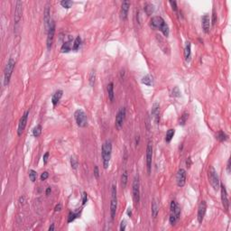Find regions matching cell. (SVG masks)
Returning a JSON list of instances; mask_svg holds the SVG:
<instances>
[{"instance_id": "681fc988", "label": "cell", "mask_w": 231, "mask_h": 231, "mask_svg": "<svg viewBox=\"0 0 231 231\" xmlns=\"http://www.w3.org/2000/svg\"><path fill=\"white\" fill-rule=\"evenodd\" d=\"M19 202H20V204H24V202H25V197L24 196H21L19 198Z\"/></svg>"}, {"instance_id": "83f0119b", "label": "cell", "mask_w": 231, "mask_h": 231, "mask_svg": "<svg viewBox=\"0 0 231 231\" xmlns=\"http://www.w3.org/2000/svg\"><path fill=\"white\" fill-rule=\"evenodd\" d=\"M127 181H128V174H127V170H124L123 172H122V175H121V184H122V187L123 188H125L127 184Z\"/></svg>"}, {"instance_id": "4316f807", "label": "cell", "mask_w": 231, "mask_h": 231, "mask_svg": "<svg viewBox=\"0 0 231 231\" xmlns=\"http://www.w3.org/2000/svg\"><path fill=\"white\" fill-rule=\"evenodd\" d=\"M141 82L145 84L146 86H152V84H153V78H152L151 75H145V77L142 78V81Z\"/></svg>"}, {"instance_id": "bcb514c9", "label": "cell", "mask_w": 231, "mask_h": 231, "mask_svg": "<svg viewBox=\"0 0 231 231\" xmlns=\"http://www.w3.org/2000/svg\"><path fill=\"white\" fill-rule=\"evenodd\" d=\"M88 201V194L86 192H84L83 193V199H82V204L83 205H85V204L87 203Z\"/></svg>"}, {"instance_id": "db71d44e", "label": "cell", "mask_w": 231, "mask_h": 231, "mask_svg": "<svg viewBox=\"0 0 231 231\" xmlns=\"http://www.w3.org/2000/svg\"><path fill=\"white\" fill-rule=\"evenodd\" d=\"M127 215L129 217L132 216V211H131V209H128V211H127Z\"/></svg>"}, {"instance_id": "484cf974", "label": "cell", "mask_w": 231, "mask_h": 231, "mask_svg": "<svg viewBox=\"0 0 231 231\" xmlns=\"http://www.w3.org/2000/svg\"><path fill=\"white\" fill-rule=\"evenodd\" d=\"M152 216H153L154 218H156L157 217V215H158V211H159V206H158V204H157L156 201H153V202H152Z\"/></svg>"}, {"instance_id": "f907efd6", "label": "cell", "mask_w": 231, "mask_h": 231, "mask_svg": "<svg viewBox=\"0 0 231 231\" xmlns=\"http://www.w3.org/2000/svg\"><path fill=\"white\" fill-rule=\"evenodd\" d=\"M51 192V187H48V188H47L46 191H45V194H46L47 196H48V195H49V194H50Z\"/></svg>"}, {"instance_id": "d590c367", "label": "cell", "mask_w": 231, "mask_h": 231, "mask_svg": "<svg viewBox=\"0 0 231 231\" xmlns=\"http://www.w3.org/2000/svg\"><path fill=\"white\" fill-rule=\"evenodd\" d=\"M71 166L73 170H76L78 166H79V162H78V159L76 158L75 156H71Z\"/></svg>"}, {"instance_id": "f1b7e54d", "label": "cell", "mask_w": 231, "mask_h": 231, "mask_svg": "<svg viewBox=\"0 0 231 231\" xmlns=\"http://www.w3.org/2000/svg\"><path fill=\"white\" fill-rule=\"evenodd\" d=\"M175 135V130L174 129H169L166 132V135H165V141L167 143H170L172 141V139L173 138V136Z\"/></svg>"}, {"instance_id": "d6986e66", "label": "cell", "mask_w": 231, "mask_h": 231, "mask_svg": "<svg viewBox=\"0 0 231 231\" xmlns=\"http://www.w3.org/2000/svg\"><path fill=\"white\" fill-rule=\"evenodd\" d=\"M151 115L155 121V123L158 124L160 120V105L158 103H154V105L152 106Z\"/></svg>"}, {"instance_id": "f5cc1de1", "label": "cell", "mask_w": 231, "mask_h": 231, "mask_svg": "<svg viewBox=\"0 0 231 231\" xmlns=\"http://www.w3.org/2000/svg\"><path fill=\"white\" fill-rule=\"evenodd\" d=\"M52 230H54V224H51L49 228V231H52Z\"/></svg>"}, {"instance_id": "836d02e7", "label": "cell", "mask_w": 231, "mask_h": 231, "mask_svg": "<svg viewBox=\"0 0 231 231\" xmlns=\"http://www.w3.org/2000/svg\"><path fill=\"white\" fill-rule=\"evenodd\" d=\"M80 212H71L69 214V218H68V222L71 223L73 220H75L78 217H80Z\"/></svg>"}, {"instance_id": "f35d334b", "label": "cell", "mask_w": 231, "mask_h": 231, "mask_svg": "<svg viewBox=\"0 0 231 231\" xmlns=\"http://www.w3.org/2000/svg\"><path fill=\"white\" fill-rule=\"evenodd\" d=\"M172 96L174 97V98L181 97V90H179V88H178V87H174V88H173V90L172 91Z\"/></svg>"}, {"instance_id": "11a10c76", "label": "cell", "mask_w": 231, "mask_h": 231, "mask_svg": "<svg viewBox=\"0 0 231 231\" xmlns=\"http://www.w3.org/2000/svg\"><path fill=\"white\" fill-rule=\"evenodd\" d=\"M139 140H140V137H139V136H136V140H135V142H136V145H138V144H139Z\"/></svg>"}, {"instance_id": "60d3db41", "label": "cell", "mask_w": 231, "mask_h": 231, "mask_svg": "<svg viewBox=\"0 0 231 231\" xmlns=\"http://www.w3.org/2000/svg\"><path fill=\"white\" fill-rule=\"evenodd\" d=\"M48 177H49V173L48 172H44L43 173L41 174V181H45L48 179Z\"/></svg>"}, {"instance_id": "c3c4849f", "label": "cell", "mask_w": 231, "mask_h": 231, "mask_svg": "<svg viewBox=\"0 0 231 231\" xmlns=\"http://www.w3.org/2000/svg\"><path fill=\"white\" fill-rule=\"evenodd\" d=\"M186 165H187L188 168L191 167V157L187 158V160H186Z\"/></svg>"}, {"instance_id": "9a60e30c", "label": "cell", "mask_w": 231, "mask_h": 231, "mask_svg": "<svg viewBox=\"0 0 231 231\" xmlns=\"http://www.w3.org/2000/svg\"><path fill=\"white\" fill-rule=\"evenodd\" d=\"M206 211H207V203L205 201H201L199 205V208H198V221L199 223H202L203 219H204V217H205V214H206Z\"/></svg>"}, {"instance_id": "1f68e13d", "label": "cell", "mask_w": 231, "mask_h": 231, "mask_svg": "<svg viewBox=\"0 0 231 231\" xmlns=\"http://www.w3.org/2000/svg\"><path fill=\"white\" fill-rule=\"evenodd\" d=\"M188 118H189V113H187V112H184L183 113L182 116H181V117H180V119H179V125H185V124H186V122H187V120H188Z\"/></svg>"}, {"instance_id": "8fae6325", "label": "cell", "mask_w": 231, "mask_h": 231, "mask_svg": "<svg viewBox=\"0 0 231 231\" xmlns=\"http://www.w3.org/2000/svg\"><path fill=\"white\" fill-rule=\"evenodd\" d=\"M125 108H121L118 112L116 116V122H115V125H116V127H117L118 130H120L123 127V124H124V120H125Z\"/></svg>"}, {"instance_id": "277c9868", "label": "cell", "mask_w": 231, "mask_h": 231, "mask_svg": "<svg viewBox=\"0 0 231 231\" xmlns=\"http://www.w3.org/2000/svg\"><path fill=\"white\" fill-rule=\"evenodd\" d=\"M15 65V60L13 58H10L6 67H5V71H4V85L5 86H7L10 82V79H11L12 73L14 71Z\"/></svg>"}, {"instance_id": "44dd1931", "label": "cell", "mask_w": 231, "mask_h": 231, "mask_svg": "<svg viewBox=\"0 0 231 231\" xmlns=\"http://www.w3.org/2000/svg\"><path fill=\"white\" fill-rule=\"evenodd\" d=\"M62 94H63V91L59 90H57L53 94V95H52V97H51V103H52V105H53V107H56L57 105H58V103L60 102L61 98L62 97Z\"/></svg>"}, {"instance_id": "74e56055", "label": "cell", "mask_w": 231, "mask_h": 231, "mask_svg": "<svg viewBox=\"0 0 231 231\" xmlns=\"http://www.w3.org/2000/svg\"><path fill=\"white\" fill-rule=\"evenodd\" d=\"M28 173H29L30 180L32 181V182H34L36 181V179H37V172H36L34 170H29Z\"/></svg>"}, {"instance_id": "816d5d0a", "label": "cell", "mask_w": 231, "mask_h": 231, "mask_svg": "<svg viewBox=\"0 0 231 231\" xmlns=\"http://www.w3.org/2000/svg\"><path fill=\"white\" fill-rule=\"evenodd\" d=\"M227 171L228 173H230V159L228 161V165H227Z\"/></svg>"}, {"instance_id": "ac0fdd59", "label": "cell", "mask_w": 231, "mask_h": 231, "mask_svg": "<svg viewBox=\"0 0 231 231\" xmlns=\"http://www.w3.org/2000/svg\"><path fill=\"white\" fill-rule=\"evenodd\" d=\"M211 18H209V15H204L201 18V25L203 32L205 34H209V30H211Z\"/></svg>"}, {"instance_id": "7a4b0ae2", "label": "cell", "mask_w": 231, "mask_h": 231, "mask_svg": "<svg viewBox=\"0 0 231 231\" xmlns=\"http://www.w3.org/2000/svg\"><path fill=\"white\" fill-rule=\"evenodd\" d=\"M112 154V143L111 141H105L101 147V156H102V164L105 170H107L109 166L110 159Z\"/></svg>"}, {"instance_id": "4dcf8cb0", "label": "cell", "mask_w": 231, "mask_h": 231, "mask_svg": "<svg viewBox=\"0 0 231 231\" xmlns=\"http://www.w3.org/2000/svg\"><path fill=\"white\" fill-rule=\"evenodd\" d=\"M216 138L219 141V142H224V141H227L228 138V135H226L223 131H219V132L216 135Z\"/></svg>"}, {"instance_id": "2e32d148", "label": "cell", "mask_w": 231, "mask_h": 231, "mask_svg": "<svg viewBox=\"0 0 231 231\" xmlns=\"http://www.w3.org/2000/svg\"><path fill=\"white\" fill-rule=\"evenodd\" d=\"M22 14H23V3L21 1H16V3H15V24L19 23V21L22 18Z\"/></svg>"}, {"instance_id": "5bb4252c", "label": "cell", "mask_w": 231, "mask_h": 231, "mask_svg": "<svg viewBox=\"0 0 231 231\" xmlns=\"http://www.w3.org/2000/svg\"><path fill=\"white\" fill-rule=\"evenodd\" d=\"M28 116H29V110L25 111L24 115L22 116V117L19 120V124H18V128H17V135L20 136L23 134L24 130L26 127V123H27V119H28Z\"/></svg>"}, {"instance_id": "52a82bcc", "label": "cell", "mask_w": 231, "mask_h": 231, "mask_svg": "<svg viewBox=\"0 0 231 231\" xmlns=\"http://www.w3.org/2000/svg\"><path fill=\"white\" fill-rule=\"evenodd\" d=\"M74 118L75 121L80 127H85L88 125V117L86 113L83 111L82 109H78L74 113Z\"/></svg>"}, {"instance_id": "f6af8a7d", "label": "cell", "mask_w": 231, "mask_h": 231, "mask_svg": "<svg viewBox=\"0 0 231 231\" xmlns=\"http://www.w3.org/2000/svg\"><path fill=\"white\" fill-rule=\"evenodd\" d=\"M48 157H49V153H48V152H46V153L44 154V157H43V161H44V164H47V161H48Z\"/></svg>"}, {"instance_id": "7bdbcfd3", "label": "cell", "mask_w": 231, "mask_h": 231, "mask_svg": "<svg viewBox=\"0 0 231 231\" xmlns=\"http://www.w3.org/2000/svg\"><path fill=\"white\" fill-rule=\"evenodd\" d=\"M94 176H95L97 179L99 178V171H98V167L97 165L94 166Z\"/></svg>"}, {"instance_id": "ffe728a7", "label": "cell", "mask_w": 231, "mask_h": 231, "mask_svg": "<svg viewBox=\"0 0 231 231\" xmlns=\"http://www.w3.org/2000/svg\"><path fill=\"white\" fill-rule=\"evenodd\" d=\"M50 7L49 6H46L45 7V10H44V26H45V29L46 31L48 32V30L50 28V25H51V17H50Z\"/></svg>"}, {"instance_id": "ee69618b", "label": "cell", "mask_w": 231, "mask_h": 231, "mask_svg": "<svg viewBox=\"0 0 231 231\" xmlns=\"http://www.w3.org/2000/svg\"><path fill=\"white\" fill-rule=\"evenodd\" d=\"M169 4L171 5L173 11H177V2L176 1H170Z\"/></svg>"}, {"instance_id": "ab89813d", "label": "cell", "mask_w": 231, "mask_h": 231, "mask_svg": "<svg viewBox=\"0 0 231 231\" xmlns=\"http://www.w3.org/2000/svg\"><path fill=\"white\" fill-rule=\"evenodd\" d=\"M217 20H218V17H217V14L215 13V10H213V14H212V18H211V24H212V25H215L216 24V23H217Z\"/></svg>"}, {"instance_id": "603a6c76", "label": "cell", "mask_w": 231, "mask_h": 231, "mask_svg": "<svg viewBox=\"0 0 231 231\" xmlns=\"http://www.w3.org/2000/svg\"><path fill=\"white\" fill-rule=\"evenodd\" d=\"M191 44L190 42H187L185 44V48H184V57L185 60L189 61L191 60Z\"/></svg>"}, {"instance_id": "5b68a950", "label": "cell", "mask_w": 231, "mask_h": 231, "mask_svg": "<svg viewBox=\"0 0 231 231\" xmlns=\"http://www.w3.org/2000/svg\"><path fill=\"white\" fill-rule=\"evenodd\" d=\"M117 209V187L115 185L112 186L111 189V201H110V217L111 219H114L116 217Z\"/></svg>"}, {"instance_id": "30bf717a", "label": "cell", "mask_w": 231, "mask_h": 231, "mask_svg": "<svg viewBox=\"0 0 231 231\" xmlns=\"http://www.w3.org/2000/svg\"><path fill=\"white\" fill-rule=\"evenodd\" d=\"M152 160H153V145L151 142H148L147 147H146V168H147L148 174H150L152 170Z\"/></svg>"}, {"instance_id": "f546056e", "label": "cell", "mask_w": 231, "mask_h": 231, "mask_svg": "<svg viewBox=\"0 0 231 231\" xmlns=\"http://www.w3.org/2000/svg\"><path fill=\"white\" fill-rule=\"evenodd\" d=\"M81 44V36H77L76 39L73 42V45H72V50L73 51H78L80 49V46Z\"/></svg>"}, {"instance_id": "cb8c5ba5", "label": "cell", "mask_w": 231, "mask_h": 231, "mask_svg": "<svg viewBox=\"0 0 231 231\" xmlns=\"http://www.w3.org/2000/svg\"><path fill=\"white\" fill-rule=\"evenodd\" d=\"M107 90H108V98L110 101H113L114 100V98H115V93H114V84L113 82H110L108 84V87H107Z\"/></svg>"}, {"instance_id": "e0dca14e", "label": "cell", "mask_w": 231, "mask_h": 231, "mask_svg": "<svg viewBox=\"0 0 231 231\" xmlns=\"http://www.w3.org/2000/svg\"><path fill=\"white\" fill-rule=\"evenodd\" d=\"M129 7H130V2L127 1V0L123 1V3L121 5V10H120V18H121L122 20H125L127 18Z\"/></svg>"}, {"instance_id": "7c38bea8", "label": "cell", "mask_w": 231, "mask_h": 231, "mask_svg": "<svg viewBox=\"0 0 231 231\" xmlns=\"http://www.w3.org/2000/svg\"><path fill=\"white\" fill-rule=\"evenodd\" d=\"M220 192H221V202H222V206L226 211H228L229 209V201L228 198V192L226 190V187L223 184H220Z\"/></svg>"}, {"instance_id": "7dc6e473", "label": "cell", "mask_w": 231, "mask_h": 231, "mask_svg": "<svg viewBox=\"0 0 231 231\" xmlns=\"http://www.w3.org/2000/svg\"><path fill=\"white\" fill-rule=\"evenodd\" d=\"M61 211V203H58L57 205L55 206L54 208V211L55 212H58V211Z\"/></svg>"}, {"instance_id": "ba28073f", "label": "cell", "mask_w": 231, "mask_h": 231, "mask_svg": "<svg viewBox=\"0 0 231 231\" xmlns=\"http://www.w3.org/2000/svg\"><path fill=\"white\" fill-rule=\"evenodd\" d=\"M132 193H133V199L135 201V204H137L140 201V181H139L138 175H135L134 178Z\"/></svg>"}, {"instance_id": "d4e9b609", "label": "cell", "mask_w": 231, "mask_h": 231, "mask_svg": "<svg viewBox=\"0 0 231 231\" xmlns=\"http://www.w3.org/2000/svg\"><path fill=\"white\" fill-rule=\"evenodd\" d=\"M144 10H145V12L146 13V15H152L154 12V6L152 3H145V7H144Z\"/></svg>"}, {"instance_id": "4fadbf2b", "label": "cell", "mask_w": 231, "mask_h": 231, "mask_svg": "<svg viewBox=\"0 0 231 231\" xmlns=\"http://www.w3.org/2000/svg\"><path fill=\"white\" fill-rule=\"evenodd\" d=\"M186 176H187V172L184 169L181 168V169L178 170L177 174H176V183L178 187H183L185 185Z\"/></svg>"}, {"instance_id": "d6a6232c", "label": "cell", "mask_w": 231, "mask_h": 231, "mask_svg": "<svg viewBox=\"0 0 231 231\" xmlns=\"http://www.w3.org/2000/svg\"><path fill=\"white\" fill-rule=\"evenodd\" d=\"M41 134H42V125H37L33 129V135L34 136V137H39V136L41 135Z\"/></svg>"}, {"instance_id": "e575fe53", "label": "cell", "mask_w": 231, "mask_h": 231, "mask_svg": "<svg viewBox=\"0 0 231 231\" xmlns=\"http://www.w3.org/2000/svg\"><path fill=\"white\" fill-rule=\"evenodd\" d=\"M72 5H73V2L71 1V0H63V1H61V6L66 9L71 8Z\"/></svg>"}, {"instance_id": "6da1fadb", "label": "cell", "mask_w": 231, "mask_h": 231, "mask_svg": "<svg viewBox=\"0 0 231 231\" xmlns=\"http://www.w3.org/2000/svg\"><path fill=\"white\" fill-rule=\"evenodd\" d=\"M150 25L152 28L161 31L165 37L169 36V34H170L169 26H168V24L165 23V21L162 16L156 15V16L152 17V19L150 20Z\"/></svg>"}, {"instance_id": "3957f363", "label": "cell", "mask_w": 231, "mask_h": 231, "mask_svg": "<svg viewBox=\"0 0 231 231\" xmlns=\"http://www.w3.org/2000/svg\"><path fill=\"white\" fill-rule=\"evenodd\" d=\"M181 217V207L175 201H172L170 205V218L169 221L172 226H174L179 221Z\"/></svg>"}, {"instance_id": "7402d4cb", "label": "cell", "mask_w": 231, "mask_h": 231, "mask_svg": "<svg viewBox=\"0 0 231 231\" xmlns=\"http://www.w3.org/2000/svg\"><path fill=\"white\" fill-rule=\"evenodd\" d=\"M72 40L71 39H69L68 41L64 42L63 44L61 45V52H63V53H67V52H69L70 51L72 50Z\"/></svg>"}, {"instance_id": "8d00e7d4", "label": "cell", "mask_w": 231, "mask_h": 231, "mask_svg": "<svg viewBox=\"0 0 231 231\" xmlns=\"http://www.w3.org/2000/svg\"><path fill=\"white\" fill-rule=\"evenodd\" d=\"M88 81H90V84L91 87H93L94 85H95V81H96V73H95V71H91L90 73Z\"/></svg>"}, {"instance_id": "9c48e42d", "label": "cell", "mask_w": 231, "mask_h": 231, "mask_svg": "<svg viewBox=\"0 0 231 231\" xmlns=\"http://www.w3.org/2000/svg\"><path fill=\"white\" fill-rule=\"evenodd\" d=\"M54 34H55V23L53 21H51L50 28L48 30V34H47V41H46V45L48 50H51L52 44H53Z\"/></svg>"}, {"instance_id": "8992f818", "label": "cell", "mask_w": 231, "mask_h": 231, "mask_svg": "<svg viewBox=\"0 0 231 231\" xmlns=\"http://www.w3.org/2000/svg\"><path fill=\"white\" fill-rule=\"evenodd\" d=\"M208 176H209V183H211L212 188L215 191H218L219 189L220 182H219V178H218V175L217 173V171L215 170V168L213 166L209 167V172H208Z\"/></svg>"}, {"instance_id": "b9f144b4", "label": "cell", "mask_w": 231, "mask_h": 231, "mask_svg": "<svg viewBox=\"0 0 231 231\" xmlns=\"http://www.w3.org/2000/svg\"><path fill=\"white\" fill-rule=\"evenodd\" d=\"M125 228H127V221H125V220H122L121 224H120V228L119 229L121 231H125Z\"/></svg>"}]
</instances>
